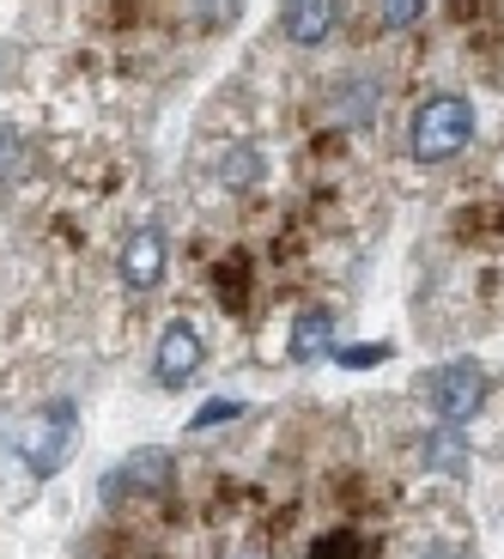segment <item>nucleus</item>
<instances>
[{
  "label": "nucleus",
  "mask_w": 504,
  "mask_h": 559,
  "mask_svg": "<svg viewBox=\"0 0 504 559\" xmlns=\"http://www.w3.org/2000/svg\"><path fill=\"white\" fill-rule=\"evenodd\" d=\"M468 140H475V104L456 98V92H437L407 122V158L413 165H444V158L463 153Z\"/></svg>",
  "instance_id": "f257e3e1"
},
{
  "label": "nucleus",
  "mask_w": 504,
  "mask_h": 559,
  "mask_svg": "<svg viewBox=\"0 0 504 559\" xmlns=\"http://www.w3.org/2000/svg\"><path fill=\"white\" fill-rule=\"evenodd\" d=\"M487 395H492V378L480 371L475 359L437 365L432 383H425V402H432L437 426H463V419H475L480 407H487Z\"/></svg>",
  "instance_id": "f03ea898"
},
{
  "label": "nucleus",
  "mask_w": 504,
  "mask_h": 559,
  "mask_svg": "<svg viewBox=\"0 0 504 559\" xmlns=\"http://www.w3.org/2000/svg\"><path fill=\"white\" fill-rule=\"evenodd\" d=\"M68 450H73V402H49L25 432H19V456H25V468L37 480L56 475L61 462H68Z\"/></svg>",
  "instance_id": "7ed1b4c3"
},
{
  "label": "nucleus",
  "mask_w": 504,
  "mask_h": 559,
  "mask_svg": "<svg viewBox=\"0 0 504 559\" xmlns=\"http://www.w3.org/2000/svg\"><path fill=\"white\" fill-rule=\"evenodd\" d=\"M201 365H207V341H201L195 322H165V335L153 347V378L165 390H182V383H195Z\"/></svg>",
  "instance_id": "20e7f679"
},
{
  "label": "nucleus",
  "mask_w": 504,
  "mask_h": 559,
  "mask_svg": "<svg viewBox=\"0 0 504 559\" xmlns=\"http://www.w3.org/2000/svg\"><path fill=\"white\" fill-rule=\"evenodd\" d=\"M165 262H170V238L158 231V225H134L128 243H122V255H116V274H122L128 293H146V286L165 280Z\"/></svg>",
  "instance_id": "39448f33"
},
{
  "label": "nucleus",
  "mask_w": 504,
  "mask_h": 559,
  "mask_svg": "<svg viewBox=\"0 0 504 559\" xmlns=\"http://www.w3.org/2000/svg\"><path fill=\"white\" fill-rule=\"evenodd\" d=\"M170 487V456L165 450H134V456L116 468V475H104V499H128V492H158Z\"/></svg>",
  "instance_id": "423d86ee"
},
{
  "label": "nucleus",
  "mask_w": 504,
  "mask_h": 559,
  "mask_svg": "<svg viewBox=\"0 0 504 559\" xmlns=\"http://www.w3.org/2000/svg\"><path fill=\"white\" fill-rule=\"evenodd\" d=\"M335 19H340V0H286L280 7V31L298 49H316L335 31Z\"/></svg>",
  "instance_id": "0eeeda50"
},
{
  "label": "nucleus",
  "mask_w": 504,
  "mask_h": 559,
  "mask_svg": "<svg viewBox=\"0 0 504 559\" xmlns=\"http://www.w3.org/2000/svg\"><path fill=\"white\" fill-rule=\"evenodd\" d=\"M328 347H335V317L316 305V310H304V317L292 322V341H286V353H292L298 365H310V359H323Z\"/></svg>",
  "instance_id": "6e6552de"
},
{
  "label": "nucleus",
  "mask_w": 504,
  "mask_h": 559,
  "mask_svg": "<svg viewBox=\"0 0 504 559\" xmlns=\"http://www.w3.org/2000/svg\"><path fill=\"white\" fill-rule=\"evenodd\" d=\"M420 456H425V468H432V475H463V468H468V438H463V426H437V432H425Z\"/></svg>",
  "instance_id": "1a4fd4ad"
},
{
  "label": "nucleus",
  "mask_w": 504,
  "mask_h": 559,
  "mask_svg": "<svg viewBox=\"0 0 504 559\" xmlns=\"http://www.w3.org/2000/svg\"><path fill=\"white\" fill-rule=\"evenodd\" d=\"M371 116H377V80H340L335 92V122L340 128H371Z\"/></svg>",
  "instance_id": "9d476101"
},
{
  "label": "nucleus",
  "mask_w": 504,
  "mask_h": 559,
  "mask_svg": "<svg viewBox=\"0 0 504 559\" xmlns=\"http://www.w3.org/2000/svg\"><path fill=\"white\" fill-rule=\"evenodd\" d=\"M262 177H267V158L255 153V146H231V153L219 158V182H225V189H238V195H243V189H255Z\"/></svg>",
  "instance_id": "9b49d317"
},
{
  "label": "nucleus",
  "mask_w": 504,
  "mask_h": 559,
  "mask_svg": "<svg viewBox=\"0 0 504 559\" xmlns=\"http://www.w3.org/2000/svg\"><path fill=\"white\" fill-rule=\"evenodd\" d=\"M425 13V0H377V19H383V31H407L413 19Z\"/></svg>",
  "instance_id": "f8f14e48"
},
{
  "label": "nucleus",
  "mask_w": 504,
  "mask_h": 559,
  "mask_svg": "<svg viewBox=\"0 0 504 559\" xmlns=\"http://www.w3.org/2000/svg\"><path fill=\"white\" fill-rule=\"evenodd\" d=\"M19 170H25V140L19 128H0V182H13Z\"/></svg>",
  "instance_id": "ddd939ff"
},
{
  "label": "nucleus",
  "mask_w": 504,
  "mask_h": 559,
  "mask_svg": "<svg viewBox=\"0 0 504 559\" xmlns=\"http://www.w3.org/2000/svg\"><path fill=\"white\" fill-rule=\"evenodd\" d=\"M195 7H201V25H213V31H225L243 13V0H195Z\"/></svg>",
  "instance_id": "4468645a"
},
{
  "label": "nucleus",
  "mask_w": 504,
  "mask_h": 559,
  "mask_svg": "<svg viewBox=\"0 0 504 559\" xmlns=\"http://www.w3.org/2000/svg\"><path fill=\"white\" fill-rule=\"evenodd\" d=\"M231 414H238V402H207L195 419H189V426H195V432H207V426H225Z\"/></svg>",
  "instance_id": "2eb2a0df"
},
{
  "label": "nucleus",
  "mask_w": 504,
  "mask_h": 559,
  "mask_svg": "<svg viewBox=\"0 0 504 559\" xmlns=\"http://www.w3.org/2000/svg\"><path fill=\"white\" fill-rule=\"evenodd\" d=\"M347 547H352V535H347V530H340V535H323V542L310 547V559H340Z\"/></svg>",
  "instance_id": "dca6fc26"
},
{
  "label": "nucleus",
  "mask_w": 504,
  "mask_h": 559,
  "mask_svg": "<svg viewBox=\"0 0 504 559\" xmlns=\"http://www.w3.org/2000/svg\"><path fill=\"white\" fill-rule=\"evenodd\" d=\"M377 359H389V347H347L340 353V365H352V371H359V365H377Z\"/></svg>",
  "instance_id": "f3484780"
},
{
  "label": "nucleus",
  "mask_w": 504,
  "mask_h": 559,
  "mask_svg": "<svg viewBox=\"0 0 504 559\" xmlns=\"http://www.w3.org/2000/svg\"><path fill=\"white\" fill-rule=\"evenodd\" d=\"M425 559H468V554H456V547H432Z\"/></svg>",
  "instance_id": "a211bd4d"
}]
</instances>
